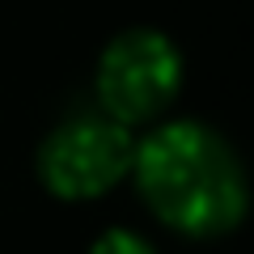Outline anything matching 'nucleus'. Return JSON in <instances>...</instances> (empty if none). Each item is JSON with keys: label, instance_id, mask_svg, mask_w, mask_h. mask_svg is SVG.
Segmentation results:
<instances>
[{"label": "nucleus", "instance_id": "nucleus-3", "mask_svg": "<svg viewBox=\"0 0 254 254\" xmlns=\"http://www.w3.org/2000/svg\"><path fill=\"white\" fill-rule=\"evenodd\" d=\"M182 85V55L157 30H127L102 51L98 98L115 123H148Z\"/></svg>", "mask_w": 254, "mask_h": 254}, {"label": "nucleus", "instance_id": "nucleus-2", "mask_svg": "<svg viewBox=\"0 0 254 254\" xmlns=\"http://www.w3.org/2000/svg\"><path fill=\"white\" fill-rule=\"evenodd\" d=\"M131 131L110 115H72L38 148V174L60 199H93L131 170Z\"/></svg>", "mask_w": 254, "mask_h": 254}, {"label": "nucleus", "instance_id": "nucleus-4", "mask_svg": "<svg viewBox=\"0 0 254 254\" xmlns=\"http://www.w3.org/2000/svg\"><path fill=\"white\" fill-rule=\"evenodd\" d=\"M89 254H157V250L140 233H131V229H106V233L93 242Z\"/></svg>", "mask_w": 254, "mask_h": 254}, {"label": "nucleus", "instance_id": "nucleus-1", "mask_svg": "<svg viewBox=\"0 0 254 254\" xmlns=\"http://www.w3.org/2000/svg\"><path fill=\"white\" fill-rule=\"evenodd\" d=\"M144 203L190 237L229 233L246 216L250 187L237 153L203 123H170L131 157Z\"/></svg>", "mask_w": 254, "mask_h": 254}]
</instances>
